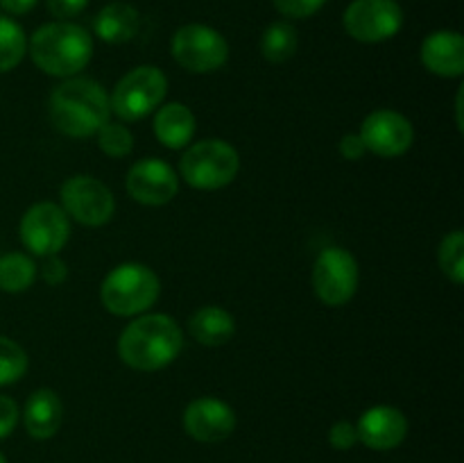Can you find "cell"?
<instances>
[{"label":"cell","mask_w":464,"mask_h":463,"mask_svg":"<svg viewBox=\"0 0 464 463\" xmlns=\"http://www.w3.org/2000/svg\"><path fill=\"white\" fill-rule=\"evenodd\" d=\"M48 113L53 125L62 134L72 139L98 134L100 127L109 123L111 107L109 95L91 77H66L50 94Z\"/></svg>","instance_id":"6da1fadb"},{"label":"cell","mask_w":464,"mask_h":463,"mask_svg":"<svg viewBox=\"0 0 464 463\" xmlns=\"http://www.w3.org/2000/svg\"><path fill=\"white\" fill-rule=\"evenodd\" d=\"M184 334L166 313H148L131 320L118 339V357L140 372H154L170 366L181 352Z\"/></svg>","instance_id":"7a4b0ae2"},{"label":"cell","mask_w":464,"mask_h":463,"mask_svg":"<svg viewBox=\"0 0 464 463\" xmlns=\"http://www.w3.org/2000/svg\"><path fill=\"white\" fill-rule=\"evenodd\" d=\"M30 57L53 77H75L93 57V39L82 25L68 21L45 23L32 34Z\"/></svg>","instance_id":"3957f363"},{"label":"cell","mask_w":464,"mask_h":463,"mask_svg":"<svg viewBox=\"0 0 464 463\" xmlns=\"http://www.w3.org/2000/svg\"><path fill=\"white\" fill-rule=\"evenodd\" d=\"M161 293L157 272L145 263H121L104 277L100 286V300L113 316H139L148 311Z\"/></svg>","instance_id":"277c9868"},{"label":"cell","mask_w":464,"mask_h":463,"mask_svg":"<svg viewBox=\"0 0 464 463\" xmlns=\"http://www.w3.org/2000/svg\"><path fill=\"white\" fill-rule=\"evenodd\" d=\"M238 153L222 139H204L193 143L179 162V172L186 184L199 191L225 189L238 175Z\"/></svg>","instance_id":"5b68a950"},{"label":"cell","mask_w":464,"mask_h":463,"mask_svg":"<svg viewBox=\"0 0 464 463\" xmlns=\"http://www.w3.org/2000/svg\"><path fill=\"white\" fill-rule=\"evenodd\" d=\"M168 94V80L161 68L139 66L118 80L109 107L121 121H140L161 107Z\"/></svg>","instance_id":"8992f818"},{"label":"cell","mask_w":464,"mask_h":463,"mask_svg":"<svg viewBox=\"0 0 464 463\" xmlns=\"http://www.w3.org/2000/svg\"><path fill=\"white\" fill-rule=\"evenodd\" d=\"M170 53L181 68L202 75L225 66L229 59V44L216 27L188 23L172 34Z\"/></svg>","instance_id":"52a82bcc"},{"label":"cell","mask_w":464,"mask_h":463,"mask_svg":"<svg viewBox=\"0 0 464 463\" xmlns=\"http://www.w3.org/2000/svg\"><path fill=\"white\" fill-rule=\"evenodd\" d=\"M358 261L349 250L326 248L313 266V291L326 307H343L358 291Z\"/></svg>","instance_id":"ba28073f"},{"label":"cell","mask_w":464,"mask_h":463,"mask_svg":"<svg viewBox=\"0 0 464 463\" xmlns=\"http://www.w3.org/2000/svg\"><path fill=\"white\" fill-rule=\"evenodd\" d=\"M343 25L361 44H381L399 34L403 9L397 0H352L344 9Z\"/></svg>","instance_id":"9c48e42d"},{"label":"cell","mask_w":464,"mask_h":463,"mask_svg":"<svg viewBox=\"0 0 464 463\" xmlns=\"http://www.w3.org/2000/svg\"><path fill=\"white\" fill-rule=\"evenodd\" d=\"M59 198L66 216L86 227L107 225L116 212V200L109 186L91 175H75L63 182Z\"/></svg>","instance_id":"30bf717a"},{"label":"cell","mask_w":464,"mask_h":463,"mask_svg":"<svg viewBox=\"0 0 464 463\" xmlns=\"http://www.w3.org/2000/svg\"><path fill=\"white\" fill-rule=\"evenodd\" d=\"M21 241L36 257L57 254L71 236V222L66 212L54 202H36L23 213L21 218Z\"/></svg>","instance_id":"8fae6325"},{"label":"cell","mask_w":464,"mask_h":463,"mask_svg":"<svg viewBox=\"0 0 464 463\" xmlns=\"http://www.w3.org/2000/svg\"><path fill=\"white\" fill-rule=\"evenodd\" d=\"M361 139L365 143L367 153H374L379 157H401L412 148L415 141V130L412 123L403 113L392 112V109H379L372 112L362 121Z\"/></svg>","instance_id":"7c38bea8"},{"label":"cell","mask_w":464,"mask_h":463,"mask_svg":"<svg viewBox=\"0 0 464 463\" xmlns=\"http://www.w3.org/2000/svg\"><path fill=\"white\" fill-rule=\"evenodd\" d=\"M179 191V180L170 163L161 159L145 157L136 162L127 172V193L131 200L148 207L168 204Z\"/></svg>","instance_id":"4fadbf2b"},{"label":"cell","mask_w":464,"mask_h":463,"mask_svg":"<svg viewBox=\"0 0 464 463\" xmlns=\"http://www.w3.org/2000/svg\"><path fill=\"white\" fill-rule=\"evenodd\" d=\"M184 429L199 443H222L236 429V413L218 398H198L186 407Z\"/></svg>","instance_id":"5bb4252c"},{"label":"cell","mask_w":464,"mask_h":463,"mask_svg":"<svg viewBox=\"0 0 464 463\" xmlns=\"http://www.w3.org/2000/svg\"><path fill=\"white\" fill-rule=\"evenodd\" d=\"M358 443L376 452H388L399 448L408 436V418L401 409L379 404V407L367 409L356 422Z\"/></svg>","instance_id":"9a60e30c"},{"label":"cell","mask_w":464,"mask_h":463,"mask_svg":"<svg viewBox=\"0 0 464 463\" xmlns=\"http://www.w3.org/2000/svg\"><path fill=\"white\" fill-rule=\"evenodd\" d=\"M421 64L440 77H460L464 73V39L460 32L438 30L421 41Z\"/></svg>","instance_id":"2e32d148"},{"label":"cell","mask_w":464,"mask_h":463,"mask_svg":"<svg viewBox=\"0 0 464 463\" xmlns=\"http://www.w3.org/2000/svg\"><path fill=\"white\" fill-rule=\"evenodd\" d=\"M63 422V404L53 389H39L27 398L23 409L25 431L36 440L53 438Z\"/></svg>","instance_id":"e0dca14e"},{"label":"cell","mask_w":464,"mask_h":463,"mask_svg":"<svg viewBox=\"0 0 464 463\" xmlns=\"http://www.w3.org/2000/svg\"><path fill=\"white\" fill-rule=\"evenodd\" d=\"M140 14L130 3H109L98 12L93 21V30L104 44H127L139 34Z\"/></svg>","instance_id":"ac0fdd59"},{"label":"cell","mask_w":464,"mask_h":463,"mask_svg":"<svg viewBox=\"0 0 464 463\" xmlns=\"http://www.w3.org/2000/svg\"><path fill=\"white\" fill-rule=\"evenodd\" d=\"M154 134L166 148H186L195 134V113L181 103L161 104L154 116Z\"/></svg>","instance_id":"d6986e66"},{"label":"cell","mask_w":464,"mask_h":463,"mask_svg":"<svg viewBox=\"0 0 464 463\" xmlns=\"http://www.w3.org/2000/svg\"><path fill=\"white\" fill-rule=\"evenodd\" d=\"M188 331L199 345L207 348H218L234 339L236 334V318L231 316L227 309L222 307H208L198 309L188 320Z\"/></svg>","instance_id":"ffe728a7"},{"label":"cell","mask_w":464,"mask_h":463,"mask_svg":"<svg viewBox=\"0 0 464 463\" xmlns=\"http://www.w3.org/2000/svg\"><path fill=\"white\" fill-rule=\"evenodd\" d=\"M297 27L288 21H276L267 25L261 34V54L270 64H284L297 53Z\"/></svg>","instance_id":"44dd1931"},{"label":"cell","mask_w":464,"mask_h":463,"mask_svg":"<svg viewBox=\"0 0 464 463\" xmlns=\"http://www.w3.org/2000/svg\"><path fill=\"white\" fill-rule=\"evenodd\" d=\"M36 280V266L27 254L9 252L0 257V291L23 293Z\"/></svg>","instance_id":"7402d4cb"},{"label":"cell","mask_w":464,"mask_h":463,"mask_svg":"<svg viewBox=\"0 0 464 463\" xmlns=\"http://www.w3.org/2000/svg\"><path fill=\"white\" fill-rule=\"evenodd\" d=\"M27 53V36L23 27L9 16H0V73H9L23 62Z\"/></svg>","instance_id":"603a6c76"},{"label":"cell","mask_w":464,"mask_h":463,"mask_svg":"<svg viewBox=\"0 0 464 463\" xmlns=\"http://www.w3.org/2000/svg\"><path fill=\"white\" fill-rule=\"evenodd\" d=\"M440 268L453 284L464 281V234L460 230H453L440 243Z\"/></svg>","instance_id":"cb8c5ba5"},{"label":"cell","mask_w":464,"mask_h":463,"mask_svg":"<svg viewBox=\"0 0 464 463\" xmlns=\"http://www.w3.org/2000/svg\"><path fill=\"white\" fill-rule=\"evenodd\" d=\"M27 354L16 340L0 336V386L16 384L27 372Z\"/></svg>","instance_id":"d4e9b609"},{"label":"cell","mask_w":464,"mask_h":463,"mask_svg":"<svg viewBox=\"0 0 464 463\" xmlns=\"http://www.w3.org/2000/svg\"><path fill=\"white\" fill-rule=\"evenodd\" d=\"M98 145L107 157L121 159L131 153V148H134V136H131L127 125L109 121L98 130Z\"/></svg>","instance_id":"484cf974"},{"label":"cell","mask_w":464,"mask_h":463,"mask_svg":"<svg viewBox=\"0 0 464 463\" xmlns=\"http://www.w3.org/2000/svg\"><path fill=\"white\" fill-rule=\"evenodd\" d=\"M272 3L285 18H308L320 12L329 0H272Z\"/></svg>","instance_id":"4316f807"},{"label":"cell","mask_w":464,"mask_h":463,"mask_svg":"<svg viewBox=\"0 0 464 463\" xmlns=\"http://www.w3.org/2000/svg\"><path fill=\"white\" fill-rule=\"evenodd\" d=\"M329 443H331V448L340 449V452H347V449H352L353 445L358 443L356 425L349 420L335 422V425L329 429Z\"/></svg>","instance_id":"83f0119b"},{"label":"cell","mask_w":464,"mask_h":463,"mask_svg":"<svg viewBox=\"0 0 464 463\" xmlns=\"http://www.w3.org/2000/svg\"><path fill=\"white\" fill-rule=\"evenodd\" d=\"M91 0H48V12L53 14L57 21H68V18H75L89 7Z\"/></svg>","instance_id":"f1b7e54d"},{"label":"cell","mask_w":464,"mask_h":463,"mask_svg":"<svg viewBox=\"0 0 464 463\" xmlns=\"http://www.w3.org/2000/svg\"><path fill=\"white\" fill-rule=\"evenodd\" d=\"M18 404L7 395H0V440L7 438L18 425Z\"/></svg>","instance_id":"f546056e"},{"label":"cell","mask_w":464,"mask_h":463,"mask_svg":"<svg viewBox=\"0 0 464 463\" xmlns=\"http://www.w3.org/2000/svg\"><path fill=\"white\" fill-rule=\"evenodd\" d=\"M41 277H44L50 286H59L68 277V266L57 257V254H50V257H45L44 268H41Z\"/></svg>","instance_id":"4dcf8cb0"},{"label":"cell","mask_w":464,"mask_h":463,"mask_svg":"<svg viewBox=\"0 0 464 463\" xmlns=\"http://www.w3.org/2000/svg\"><path fill=\"white\" fill-rule=\"evenodd\" d=\"M340 154H343L347 162H358V159L365 157L367 148H365V143H362L361 134H356V132H349V134H344L343 139H340Z\"/></svg>","instance_id":"1f68e13d"},{"label":"cell","mask_w":464,"mask_h":463,"mask_svg":"<svg viewBox=\"0 0 464 463\" xmlns=\"http://www.w3.org/2000/svg\"><path fill=\"white\" fill-rule=\"evenodd\" d=\"M39 0H0V7L12 16H23V14L32 12Z\"/></svg>","instance_id":"d6a6232c"},{"label":"cell","mask_w":464,"mask_h":463,"mask_svg":"<svg viewBox=\"0 0 464 463\" xmlns=\"http://www.w3.org/2000/svg\"><path fill=\"white\" fill-rule=\"evenodd\" d=\"M0 463H7V458H5L3 452H0Z\"/></svg>","instance_id":"836d02e7"}]
</instances>
